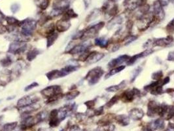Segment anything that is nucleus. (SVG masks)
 Masks as SVG:
<instances>
[{
    "label": "nucleus",
    "instance_id": "53",
    "mask_svg": "<svg viewBox=\"0 0 174 131\" xmlns=\"http://www.w3.org/2000/svg\"><path fill=\"white\" fill-rule=\"evenodd\" d=\"M92 0H83V3L84 5V7H85V9H88V7L90 6V5L91 4Z\"/></svg>",
    "mask_w": 174,
    "mask_h": 131
},
{
    "label": "nucleus",
    "instance_id": "36",
    "mask_svg": "<svg viewBox=\"0 0 174 131\" xmlns=\"http://www.w3.org/2000/svg\"><path fill=\"white\" fill-rule=\"evenodd\" d=\"M79 94H80V92L75 91V90H72V91L68 92L64 94V96L66 97V99L68 100V101H71V100L77 97Z\"/></svg>",
    "mask_w": 174,
    "mask_h": 131
},
{
    "label": "nucleus",
    "instance_id": "35",
    "mask_svg": "<svg viewBox=\"0 0 174 131\" xmlns=\"http://www.w3.org/2000/svg\"><path fill=\"white\" fill-rule=\"evenodd\" d=\"M6 20L7 23V25L12 26L14 27L19 26L20 21L16 18L12 17H7L6 18Z\"/></svg>",
    "mask_w": 174,
    "mask_h": 131
},
{
    "label": "nucleus",
    "instance_id": "38",
    "mask_svg": "<svg viewBox=\"0 0 174 131\" xmlns=\"http://www.w3.org/2000/svg\"><path fill=\"white\" fill-rule=\"evenodd\" d=\"M47 112H46L45 111L41 112L35 115V119H36L37 123H39L41 122L44 121L45 119H47Z\"/></svg>",
    "mask_w": 174,
    "mask_h": 131
},
{
    "label": "nucleus",
    "instance_id": "23",
    "mask_svg": "<svg viewBox=\"0 0 174 131\" xmlns=\"http://www.w3.org/2000/svg\"><path fill=\"white\" fill-rule=\"evenodd\" d=\"M115 120L117 123L121 126H127L130 123V117L126 115H115Z\"/></svg>",
    "mask_w": 174,
    "mask_h": 131
},
{
    "label": "nucleus",
    "instance_id": "21",
    "mask_svg": "<svg viewBox=\"0 0 174 131\" xmlns=\"http://www.w3.org/2000/svg\"><path fill=\"white\" fill-rule=\"evenodd\" d=\"M46 76L48 78V80H54V79L60 78H63V77L66 76V74L64 72L62 69L60 70H52L50 71L49 72H48L47 74H46Z\"/></svg>",
    "mask_w": 174,
    "mask_h": 131
},
{
    "label": "nucleus",
    "instance_id": "33",
    "mask_svg": "<svg viewBox=\"0 0 174 131\" xmlns=\"http://www.w3.org/2000/svg\"><path fill=\"white\" fill-rule=\"evenodd\" d=\"M49 0H35V4L41 10H45L49 6Z\"/></svg>",
    "mask_w": 174,
    "mask_h": 131
},
{
    "label": "nucleus",
    "instance_id": "46",
    "mask_svg": "<svg viewBox=\"0 0 174 131\" xmlns=\"http://www.w3.org/2000/svg\"><path fill=\"white\" fill-rule=\"evenodd\" d=\"M115 126L110 123V124L108 125H106L104 126H101L100 127V130L102 131H113L115 130Z\"/></svg>",
    "mask_w": 174,
    "mask_h": 131
},
{
    "label": "nucleus",
    "instance_id": "25",
    "mask_svg": "<svg viewBox=\"0 0 174 131\" xmlns=\"http://www.w3.org/2000/svg\"><path fill=\"white\" fill-rule=\"evenodd\" d=\"M126 81H122L119 84L117 85H113V86H110L107 88L106 89V91L109 92H115L117 91H119L120 90L126 87Z\"/></svg>",
    "mask_w": 174,
    "mask_h": 131
},
{
    "label": "nucleus",
    "instance_id": "14",
    "mask_svg": "<svg viewBox=\"0 0 174 131\" xmlns=\"http://www.w3.org/2000/svg\"><path fill=\"white\" fill-rule=\"evenodd\" d=\"M131 56L127 55H123L119 56V57L114 58L111 60L108 63V67L110 68H116L117 66H119L121 64H123L124 62H127V61L129 60Z\"/></svg>",
    "mask_w": 174,
    "mask_h": 131
},
{
    "label": "nucleus",
    "instance_id": "2",
    "mask_svg": "<svg viewBox=\"0 0 174 131\" xmlns=\"http://www.w3.org/2000/svg\"><path fill=\"white\" fill-rule=\"evenodd\" d=\"M104 71L101 67H96L92 69L87 73L85 77V79H86L90 85H94L98 83L99 79H101L102 76L104 75Z\"/></svg>",
    "mask_w": 174,
    "mask_h": 131
},
{
    "label": "nucleus",
    "instance_id": "34",
    "mask_svg": "<svg viewBox=\"0 0 174 131\" xmlns=\"http://www.w3.org/2000/svg\"><path fill=\"white\" fill-rule=\"evenodd\" d=\"M17 122L6 123V124H5L3 127H2L0 131H13L15 129V128L17 127Z\"/></svg>",
    "mask_w": 174,
    "mask_h": 131
},
{
    "label": "nucleus",
    "instance_id": "47",
    "mask_svg": "<svg viewBox=\"0 0 174 131\" xmlns=\"http://www.w3.org/2000/svg\"><path fill=\"white\" fill-rule=\"evenodd\" d=\"M20 9V6L17 3H14L11 5V11L13 14L17 13V12L19 11Z\"/></svg>",
    "mask_w": 174,
    "mask_h": 131
},
{
    "label": "nucleus",
    "instance_id": "58",
    "mask_svg": "<svg viewBox=\"0 0 174 131\" xmlns=\"http://www.w3.org/2000/svg\"><path fill=\"white\" fill-rule=\"evenodd\" d=\"M120 48V46L119 45H115L114 47L112 48V52H115V51H118L119 49Z\"/></svg>",
    "mask_w": 174,
    "mask_h": 131
},
{
    "label": "nucleus",
    "instance_id": "28",
    "mask_svg": "<svg viewBox=\"0 0 174 131\" xmlns=\"http://www.w3.org/2000/svg\"><path fill=\"white\" fill-rule=\"evenodd\" d=\"M124 68H125V66L122 65V66H117V67H116V68H114L111 69V70H110L109 72L106 74V77H105V79H108L109 78H111V76L115 75V74L121 72V71L123 70Z\"/></svg>",
    "mask_w": 174,
    "mask_h": 131
},
{
    "label": "nucleus",
    "instance_id": "48",
    "mask_svg": "<svg viewBox=\"0 0 174 131\" xmlns=\"http://www.w3.org/2000/svg\"><path fill=\"white\" fill-rule=\"evenodd\" d=\"M38 86H39V84H38L37 82H33L32 84H30V85H28L27 87H25L24 91H26V92L29 91L31 89L35 88V87H37Z\"/></svg>",
    "mask_w": 174,
    "mask_h": 131
},
{
    "label": "nucleus",
    "instance_id": "17",
    "mask_svg": "<svg viewBox=\"0 0 174 131\" xmlns=\"http://www.w3.org/2000/svg\"><path fill=\"white\" fill-rule=\"evenodd\" d=\"M105 56V55L102 53H98L96 51H93L89 54L88 58L86 59L87 63L89 64H94L98 62V61L102 60Z\"/></svg>",
    "mask_w": 174,
    "mask_h": 131
},
{
    "label": "nucleus",
    "instance_id": "11",
    "mask_svg": "<svg viewBox=\"0 0 174 131\" xmlns=\"http://www.w3.org/2000/svg\"><path fill=\"white\" fill-rule=\"evenodd\" d=\"M174 39L171 35H168L166 37L159 38L153 40V47H166L173 42Z\"/></svg>",
    "mask_w": 174,
    "mask_h": 131
},
{
    "label": "nucleus",
    "instance_id": "8",
    "mask_svg": "<svg viewBox=\"0 0 174 131\" xmlns=\"http://www.w3.org/2000/svg\"><path fill=\"white\" fill-rule=\"evenodd\" d=\"M41 93L48 98H50L51 96L62 93V89L60 85L48 86L44 89H43L41 91Z\"/></svg>",
    "mask_w": 174,
    "mask_h": 131
},
{
    "label": "nucleus",
    "instance_id": "10",
    "mask_svg": "<svg viewBox=\"0 0 174 131\" xmlns=\"http://www.w3.org/2000/svg\"><path fill=\"white\" fill-rule=\"evenodd\" d=\"M153 15L158 20V21H160L164 18V11L159 0H157L153 3Z\"/></svg>",
    "mask_w": 174,
    "mask_h": 131
},
{
    "label": "nucleus",
    "instance_id": "20",
    "mask_svg": "<svg viewBox=\"0 0 174 131\" xmlns=\"http://www.w3.org/2000/svg\"><path fill=\"white\" fill-rule=\"evenodd\" d=\"M58 110H52L50 112V116H49V125L50 127H56L57 126L59 125L60 121L58 119Z\"/></svg>",
    "mask_w": 174,
    "mask_h": 131
},
{
    "label": "nucleus",
    "instance_id": "16",
    "mask_svg": "<svg viewBox=\"0 0 174 131\" xmlns=\"http://www.w3.org/2000/svg\"><path fill=\"white\" fill-rule=\"evenodd\" d=\"M71 26L70 20H65L61 19L60 20H58L56 24V30L58 32H64L66 31L69 30V28Z\"/></svg>",
    "mask_w": 174,
    "mask_h": 131
},
{
    "label": "nucleus",
    "instance_id": "5",
    "mask_svg": "<svg viewBox=\"0 0 174 131\" xmlns=\"http://www.w3.org/2000/svg\"><path fill=\"white\" fill-rule=\"evenodd\" d=\"M39 98L34 96V94L27 95V96H23L18 101L17 107L19 108H21V107L30 106V105L36 104L37 102L39 101Z\"/></svg>",
    "mask_w": 174,
    "mask_h": 131
},
{
    "label": "nucleus",
    "instance_id": "4",
    "mask_svg": "<svg viewBox=\"0 0 174 131\" xmlns=\"http://www.w3.org/2000/svg\"><path fill=\"white\" fill-rule=\"evenodd\" d=\"M102 11L109 17H113L118 12V6L113 0H107L102 7Z\"/></svg>",
    "mask_w": 174,
    "mask_h": 131
},
{
    "label": "nucleus",
    "instance_id": "41",
    "mask_svg": "<svg viewBox=\"0 0 174 131\" xmlns=\"http://www.w3.org/2000/svg\"><path fill=\"white\" fill-rule=\"evenodd\" d=\"M137 39V37L135 35H128L126 37H124L122 42L124 43V45H128L130 43L134 42Z\"/></svg>",
    "mask_w": 174,
    "mask_h": 131
},
{
    "label": "nucleus",
    "instance_id": "45",
    "mask_svg": "<svg viewBox=\"0 0 174 131\" xmlns=\"http://www.w3.org/2000/svg\"><path fill=\"white\" fill-rule=\"evenodd\" d=\"M163 77V72L162 70H159L156 71V72H154L152 74V79L153 80H160V79L162 78Z\"/></svg>",
    "mask_w": 174,
    "mask_h": 131
},
{
    "label": "nucleus",
    "instance_id": "24",
    "mask_svg": "<svg viewBox=\"0 0 174 131\" xmlns=\"http://www.w3.org/2000/svg\"><path fill=\"white\" fill-rule=\"evenodd\" d=\"M115 115L113 114H108L106 116H105L104 117L102 118V119H100L98 121V124L100 126H104L106 125H108L111 123L115 119Z\"/></svg>",
    "mask_w": 174,
    "mask_h": 131
},
{
    "label": "nucleus",
    "instance_id": "29",
    "mask_svg": "<svg viewBox=\"0 0 174 131\" xmlns=\"http://www.w3.org/2000/svg\"><path fill=\"white\" fill-rule=\"evenodd\" d=\"M94 43L96 46H99L101 48H106L109 45V40L103 37H98L94 40Z\"/></svg>",
    "mask_w": 174,
    "mask_h": 131
},
{
    "label": "nucleus",
    "instance_id": "49",
    "mask_svg": "<svg viewBox=\"0 0 174 131\" xmlns=\"http://www.w3.org/2000/svg\"><path fill=\"white\" fill-rule=\"evenodd\" d=\"M95 101H89L86 102L84 103V105L88 107V109H93V107L95 106Z\"/></svg>",
    "mask_w": 174,
    "mask_h": 131
},
{
    "label": "nucleus",
    "instance_id": "40",
    "mask_svg": "<svg viewBox=\"0 0 174 131\" xmlns=\"http://www.w3.org/2000/svg\"><path fill=\"white\" fill-rule=\"evenodd\" d=\"M12 63V60L10 56H7L6 58L1 59L0 60V64L3 67H8L10 65H11Z\"/></svg>",
    "mask_w": 174,
    "mask_h": 131
},
{
    "label": "nucleus",
    "instance_id": "61",
    "mask_svg": "<svg viewBox=\"0 0 174 131\" xmlns=\"http://www.w3.org/2000/svg\"><path fill=\"white\" fill-rule=\"evenodd\" d=\"M170 1H171L172 3H174V0H170Z\"/></svg>",
    "mask_w": 174,
    "mask_h": 131
},
{
    "label": "nucleus",
    "instance_id": "37",
    "mask_svg": "<svg viewBox=\"0 0 174 131\" xmlns=\"http://www.w3.org/2000/svg\"><path fill=\"white\" fill-rule=\"evenodd\" d=\"M79 68V66L78 65H72V64H71V65L66 66V67L62 68V70L64 71L66 76H67V75H68V74L73 72V71H75L77 70Z\"/></svg>",
    "mask_w": 174,
    "mask_h": 131
},
{
    "label": "nucleus",
    "instance_id": "59",
    "mask_svg": "<svg viewBox=\"0 0 174 131\" xmlns=\"http://www.w3.org/2000/svg\"><path fill=\"white\" fill-rule=\"evenodd\" d=\"M6 85V83H5V81L1 80V78H0V86H5Z\"/></svg>",
    "mask_w": 174,
    "mask_h": 131
},
{
    "label": "nucleus",
    "instance_id": "43",
    "mask_svg": "<svg viewBox=\"0 0 174 131\" xmlns=\"http://www.w3.org/2000/svg\"><path fill=\"white\" fill-rule=\"evenodd\" d=\"M166 32L170 34H174V18L168 23L166 27Z\"/></svg>",
    "mask_w": 174,
    "mask_h": 131
},
{
    "label": "nucleus",
    "instance_id": "52",
    "mask_svg": "<svg viewBox=\"0 0 174 131\" xmlns=\"http://www.w3.org/2000/svg\"><path fill=\"white\" fill-rule=\"evenodd\" d=\"M133 27V22L132 21V20H128L127 22H126V28L128 30H130Z\"/></svg>",
    "mask_w": 174,
    "mask_h": 131
},
{
    "label": "nucleus",
    "instance_id": "32",
    "mask_svg": "<svg viewBox=\"0 0 174 131\" xmlns=\"http://www.w3.org/2000/svg\"><path fill=\"white\" fill-rule=\"evenodd\" d=\"M58 37V34L57 33H55V32H54L53 34L48 35L47 37V47L48 48L50 47V46H52L56 42V40H57Z\"/></svg>",
    "mask_w": 174,
    "mask_h": 131
},
{
    "label": "nucleus",
    "instance_id": "13",
    "mask_svg": "<svg viewBox=\"0 0 174 131\" xmlns=\"http://www.w3.org/2000/svg\"><path fill=\"white\" fill-rule=\"evenodd\" d=\"M36 124L37 121L36 119H35V117L32 116H28L26 117H24V119L22 120L20 128H21V130H25L32 128Z\"/></svg>",
    "mask_w": 174,
    "mask_h": 131
},
{
    "label": "nucleus",
    "instance_id": "15",
    "mask_svg": "<svg viewBox=\"0 0 174 131\" xmlns=\"http://www.w3.org/2000/svg\"><path fill=\"white\" fill-rule=\"evenodd\" d=\"M154 53V51L153 49H147L143 51L142 53H140L139 54H137V55H135L132 57H130L128 60L127 61V65L128 66H130L134 64L135 62H136L138 59H139L141 58H144L145 56H147L150 55H151L152 53Z\"/></svg>",
    "mask_w": 174,
    "mask_h": 131
},
{
    "label": "nucleus",
    "instance_id": "6",
    "mask_svg": "<svg viewBox=\"0 0 174 131\" xmlns=\"http://www.w3.org/2000/svg\"><path fill=\"white\" fill-rule=\"evenodd\" d=\"M27 48V43L22 42H13L9 45L8 52L14 54V55H19V54L24 53Z\"/></svg>",
    "mask_w": 174,
    "mask_h": 131
},
{
    "label": "nucleus",
    "instance_id": "7",
    "mask_svg": "<svg viewBox=\"0 0 174 131\" xmlns=\"http://www.w3.org/2000/svg\"><path fill=\"white\" fill-rule=\"evenodd\" d=\"M141 92L139 89L134 88L124 91L121 95V98L124 102H131L134 101L135 96H139Z\"/></svg>",
    "mask_w": 174,
    "mask_h": 131
},
{
    "label": "nucleus",
    "instance_id": "19",
    "mask_svg": "<svg viewBox=\"0 0 174 131\" xmlns=\"http://www.w3.org/2000/svg\"><path fill=\"white\" fill-rule=\"evenodd\" d=\"M144 116V112L141 108L135 107L130 110L129 112V117L133 120L139 121L141 120Z\"/></svg>",
    "mask_w": 174,
    "mask_h": 131
},
{
    "label": "nucleus",
    "instance_id": "30",
    "mask_svg": "<svg viewBox=\"0 0 174 131\" xmlns=\"http://www.w3.org/2000/svg\"><path fill=\"white\" fill-rule=\"evenodd\" d=\"M100 12H101V11L99 9H94L90 12V14L87 16L86 19V21L90 22V21H92V20L96 19V18L99 15Z\"/></svg>",
    "mask_w": 174,
    "mask_h": 131
},
{
    "label": "nucleus",
    "instance_id": "39",
    "mask_svg": "<svg viewBox=\"0 0 174 131\" xmlns=\"http://www.w3.org/2000/svg\"><path fill=\"white\" fill-rule=\"evenodd\" d=\"M119 99H120L119 96H118V95H115L114 96H113L107 102L106 104V107L107 108H110V107H111L114 104H116L117 102L119 101Z\"/></svg>",
    "mask_w": 174,
    "mask_h": 131
},
{
    "label": "nucleus",
    "instance_id": "9",
    "mask_svg": "<svg viewBox=\"0 0 174 131\" xmlns=\"http://www.w3.org/2000/svg\"><path fill=\"white\" fill-rule=\"evenodd\" d=\"M161 110V104L155 101H150L147 104V115L150 117L159 115Z\"/></svg>",
    "mask_w": 174,
    "mask_h": 131
},
{
    "label": "nucleus",
    "instance_id": "55",
    "mask_svg": "<svg viewBox=\"0 0 174 131\" xmlns=\"http://www.w3.org/2000/svg\"><path fill=\"white\" fill-rule=\"evenodd\" d=\"M4 20H6V17H5V15H3V12H2L1 11V10H0V24H1V23L3 22Z\"/></svg>",
    "mask_w": 174,
    "mask_h": 131
},
{
    "label": "nucleus",
    "instance_id": "22",
    "mask_svg": "<svg viewBox=\"0 0 174 131\" xmlns=\"http://www.w3.org/2000/svg\"><path fill=\"white\" fill-rule=\"evenodd\" d=\"M151 128L153 130H162L165 127L164 121L162 118H158V119L155 120L151 124Z\"/></svg>",
    "mask_w": 174,
    "mask_h": 131
},
{
    "label": "nucleus",
    "instance_id": "62",
    "mask_svg": "<svg viewBox=\"0 0 174 131\" xmlns=\"http://www.w3.org/2000/svg\"><path fill=\"white\" fill-rule=\"evenodd\" d=\"M3 117V116H0V119H1V117Z\"/></svg>",
    "mask_w": 174,
    "mask_h": 131
},
{
    "label": "nucleus",
    "instance_id": "3",
    "mask_svg": "<svg viewBox=\"0 0 174 131\" xmlns=\"http://www.w3.org/2000/svg\"><path fill=\"white\" fill-rule=\"evenodd\" d=\"M105 26L104 22H100L97 23V24L91 26L90 27H89L87 29L84 30L83 32V35L82 37L81 40H87L91 38H93L98 35L99 31H100L102 28H104Z\"/></svg>",
    "mask_w": 174,
    "mask_h": 131
},
{
    "label": "nucleus",
    "instance_id": "54",
    "mask_svg": "<svg viewBox=\"0 0 174 131\" xmlns=\"http://www.w3.org/2000/svg\"><path fill=\"white\" fill-rule=\"evenodd\" d=\"M6 27L5 26L2 25L1 24H0V34H3L4 33H6Z\"/></svg>",
    "mask_w": 174,
    "mask_h": 131
},
{
    "label": "nucleus",
    "instance_id": "51",
    "mask_svg": "<svg viewBox=\"0 0 174 131\" xmlns=\"http://www.w3.org/2000/svg\"><path fill=\"white\" fill-rule=\"evenodd\" d=\"M168 60L169 61H174V51H171L168 53Z\"/></svg>",
    "mask_w": 174,
    "mask_h": 131
},
{
    "label": "nucleus",
    "instance_id": "63",
    "mask_svg": "<svg viewBox=\"0 0 174 131\" xmlns=\"http://www.w3.org/2000/svg\"><path fill=\"white\" fill-rule=\"evenodd\" d=\"M113 1H118V0H113Z\"/></svg>",
    "mask_w": 174,
    "mask_h": 131
},
{
    "label": "nucleus",
    "instance_id": "1",
    "mask_svg": "<svg viewBox=\"0 0 174 131\" xmlns=\"http://www.w3.org/2000/svg\"><path fill=\"white\" fill-rule=\"evenodd\" d=\"M37 22L32 19H26L20 22L19 27L21 28L20 33L24 36L29 38L34 34V32L37 28Z\"/></svg>",
    "mask_w": 174,
    "mask_h": 131
},
{
    "label": "nucleus",
    "instance_id": "26",
    "mask_svg": "<svg viewBox=\"0 0 174 131\" xmlns=\"http://www.w3.org/2000/svg\"><path fill=\"white\" fill-rule=\"evenodd\" d=\"M77 17L78 15L75 13V12L72 9H68L64 12L62 19L70 20L71 19H74V18H77Z\"/></svg>",
    "mask_w": 174,
    "mask_h": 131
},
{
    "label": "nucleus",
    "instance_id": "64",
    "mask_svg": "<svg viewBox=\"0 0 174 131\" xmlns=\"http://www.w3.org/2000/svg\"><path fill=\"white\" fill-rule=\"evenodd\" d=\"M1 100H0V102H1Z\"/></svg>",
    "mask_w": 174,
    "mask_h": 131
},
{
    "label": "nucleus",
    "instance_id": "12",
    "mask_svg": "<svg viewBox=\"0 0 174 131\" xmlns=\"http://www.w3.org/2000/svg\"><path fill=\"white\" fill-rule=\"evenodd\" d=\"M145 2L146 0H125L124 6L128 11H133L145 4Z\"/></svg>",
    "mask_w": 174,
    "mask_h": 131
},
{
    "label": "nucleus",
    "instance_id": "42",
    "mask_svg": "<svg viewBox=\"0 0 174 131\" xmlns=\"http://www.w3.org/2000/svg\"><path fill=\"white\" fill-rule=\"evenodd\" d=\"M55 28H56V27L53 23H52V24H50L49 25H48L46 27L45 30V34L46 35V37H47L48 35L53 34V33L55 32Z\"/></svg>",
    "mask_w": 174,
    "mask_h": 131
},
{
    "label": "nucleus",
    "instance_id": "50",
    "mask_svg": "<svg viewBox=\"0 0 174 131\" xmlns=\"http://www.w3.org/2000/svg\"><path fill=\"white\" fill-rule=\"evenodd\" d=\"M103 114H104V106L99 107V108L94 110V115H96V116H99V115H101Z\"/></svg>",
    "mask_w": 174,
    "mask_h": 131
},
{
    "label": "nucleus",
    "instance_id": "56",
    "mask_svg": "<svg viewBox=\"0 0 174 131\" xmlns=\"http://www.w3.org/2000/svg\"><path fill=\"white\" fill-rule=\"evenodd\" d=\"M160 2L162 4V7H164L168 6V4L169 3V1H170V0H159Z\"/></svg>",
    "mask_w": 174,
    "mask_h": 131
},
{
    "label": "nucleus",
    "instance_id": "31",
    "mask_svg": "<svg viewBox=\"0 0 174 131\" xmlns=\"http://www.w3.org/2000/svg\"><path fill=\"white\" fill-rule=\"evenodd\" d=\"M122 22V18L121 16H117L116 17L113 18L109 22L108 24H107V28L110 30L111 28L114 26L116 24H121Z\"/></svg>",
    "mask_w": 174,
    "mask_h": 131
},
{
    "label": "nucleus",
    "instance_id": "60",
    "mask_svg": "<svg viewBox=\"0 0 174 131\" xmlns=\"http://www.w3.org/2000/svg\"><path fill=\"white\" fill-rule=\"evenodd\" d=\"M38 131H46V130L45 129H43V128H39V130H38Z\"/></svg>",
    "mask_w": 174,
    "mask_h": 131
},
{
    "label": "nucleus",
    "instance_id": "57",
    "mask_svg": "<svg viewBox=\"0 0 174 131\" xmlns=\"http://www.w3.org/2000/svg\"><path fill=\"white\" fill-rule=\"evenodd\" d=\"M170 79L169 77H166V78H165L164 79H163L162 80V82H163V85H166L167 83H168L169 82H170Z\"/></svg>",
    "mask_w": 174,
    "mask_h": 131
},
{
    "label": "nucleus",
    "instance_id": "27",
    "mask_svg": "<svg viewBox=\"0 0 174 131\" xmlns=\"http://www.w3.org/2000/svg\"><path fill=\"white\" fill-rule=\"evenodd\" d=\"M40 53L41 51L39 49H37L36 48L33 49L28 51V53H27V60L28 61H32L33 60H34Z\"/></svg>",
    "mask_w": 174,
    "mask_h": 131
},
{
    "label": "nucleus",
    "instance_id": "18",
    "mask_svg": "<svg viewBox=\"0 0 174 131\" xmlns=\"http://www.w3.org/2000/svg\"><path fill=\"white\" fill-rule=\"evenodd\" d=\"M89 45H86V44H79L76 45L71 49L68 53V54L70 55H78V54H82L86 51L89 50Z\"/></svg>",
    "mask_w": 174,
    "mask_h": 131
},
{
    "label": "nucleus",
    "instance_id": "44",
    "mask_svg": "<svg viewBox=\"0 0 174 131\" xmlns=\"http://www.w3.org/2000/svg\"><path fill=\"white\" fill-rule=\"evenodd\" d=\"M142 68L141 67H138L135 69L132 73V78H131V80H130L131 82H134L135 80V79L137 78V76L139 75V73L142 72Z\"/></svg>",
    "mask_w": 174,
    "mask_h": 131
}]
</instances>
